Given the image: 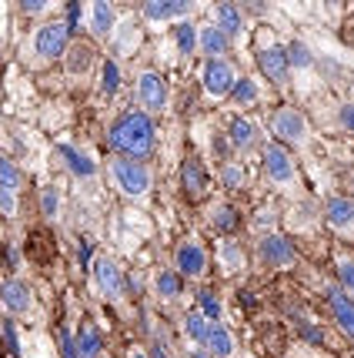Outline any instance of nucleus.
<instances>
[{
    "instance_id": "f257e3e1",
    "label": "nucleus",
    "mask_w": 354,
    "mask_h": 358,
    "mask_svg": "<svg viewBox=\"0 0 354 358\" xmlns=\"http://www.w3.org/2000/svg\"><path fill=\"white\" fill-rule=\"evenodd\" d=\"M110 148L117 151L121 157H131V161H140L154 151L157 144V127H154V117H147L144 110H131L124 114L117 124L110 127Z\"/></svg>"
},
{
    "instance_id": "f03ea898",
    "label": "nucleus",
    "mask_w": 354,
    "mask_h": 358,
    "mask_svg": "<svg viewBox=\"0 0 354 358\" xmlns=\"http://www.w3.org/2000/svg\"><path fill=\"white\" fill-rule=\"evenodd\" d=\"M110 178H114V185L121 187L127 198H144L151 185H154V178L147 171V164L144 161H131V157H114L110 161Z\"/></svg>"
},
{
    "instance_id": "7ed1b4c3",
    "label": "nucleus",
    "mask_w": 354,
    "mask_h": 358,
    "mask_svg": "<svg viewBox=\"0 0 354 358\" xmlns=\"http://www.w3.org/2000/svg\"><path fill=\"white\" fill-rule=\"evenodd\" d=\"M274 34L271 31H261L258 34V47H254V61L258 67L264 71V78L271 80V84H288L291 78V64H288V54H284V47L271 41Z\"/></svg>"
},
{
    "instance_id": "20e7f679",
    "label": "nucleus",
    "mask_w": 354,
    "mask_h": 358,
    "mask_svg": "<svg viewBox=\"0 0 354 358\" xmlns=\"http://www.w3.org/2000/svg\"><path fill=\"white\" fill-rule=\"evenodd\" d=\"M67 41H71L67 24H44L31 41L34 57H37V61H57L64 54V47H67Z\"/></svg>"
},
{
    "instance_id": "39448f33",
    "label": "nucleus",
    "mask_w": 354,
    "mask_h": 358,
    "mask_svg": "<svg viewBox=\"0 0 354 358\" xmlns=\"http://www.w3.org/2000/svg\"><path fill=\"white\" fill-rule=\"evenodd\" d=\"M271 131H274L281 141H288V144H304L311 134L304 114H297V110H291V108H281L271 114Z\"/></svg>"
},
{
    "instance_id": "423d86ee",
    "label": "nucleus",
    "mask_w": 354,
    "mask_h": 358,
    "mask_svg": "<svg viewBox=\"0 0 354 358\" xmlns=\"http://www.w3.org/2000/svg\"><path fill=\"white\" fill-rule=\"evenodd\" d=\"M200 84H204V91L211 94V97H224V94L234 91V84H237V78H234V64L231 61H207L204 64V74H200Z\"/></svg>"
},
{
    "instance_id": "0eeeda50",
    "label": "nucleus",
    "mask_w": 354,
    "mask_h": 358,
    "mask_svg": "<svg viewBox=\"0 0 354 358\" xmlns=\"http://www.w3.org/2000/svg\"><path fill=\"white\" fill-rule=\"evenodd\" d=\"M138 101L144 104V114L147 110H161L168 104V84L157 71H140L138 78Z\"/></svg>"
},
{
    "instance_id": "6e6552de",
    "label": "nucleus",
    "mask_w": 354,
    "mask_h": 358,
    "mask_svg": "<svg viewBox=\"0 0 354 358\" xmlns=\"http://www.w3.org/2000/svg\"><path fill=\"white\" fill-rule=\"evenodd\" d=\"M258 251H261V258L271 268H291L297 262V251H294V245L284 234H264Z\"/></svg>"
},
{
    "instance_id": "1a4fd4ad",
    "label": "nucleus",
    "mask_w": 354,
    "mask_h": 358,
    "mask_svg": "<svg viewBox=\"0 0 354 358\" xmlns=\"http://www.w3.org/2000/svg\"><path fill=\"white\" fill-rule=\"evenodd\" d=\"M264 171L277 185H291L294 181V161L284 144H267L264 148Z\"/></svg>"
},
{
    "instance_id": "9d476101",
    "label": "nucleus",
    "mask_w": 354,
    "mask_h": 358,
    "mask_svg": "<svg viewBox=\"0 0 354 358\" xmlns=\"http://www.w3.org/2000/svg\"><path fill=\"white\" fill-rule=\"evenodd\" d=\"M0 305H3L10 315L31 312V305H34L31 285H24V281H17V278L3 281V288H0Z\"/></svg>"
},
{
    "instance_id": "9b49d317",
    "label": "nucleus",
    "mask_w": 354,
    "mask_h": 358,
    "mask_svg": "<svg viewBox=\"0 0 354 358\" xmlns=\"http://www.w3.org/2000/svg\"><path fill=\"white\" fill-rule=\"evenodd\" d=\"M177 271L187 275V278H200L207 271V251L200 241H184L177 248Z\"/></svg>"
},
{
    "instance_id": "f8f14e48",
    "label": "nucleus",
    "mask_w": 354,
    "mask_h": 358,
    "mask_svg": "<svg viewBox=\"0 0 354 358\" xmlns=\"http://www.w3.org/2000/svg\"><path fill=\"white\" fill-rule=\"evenodd\" d=\"M94 281H97V288H101L108 298L124 295V275L110 258H97V262H94Z\"/></svg>"
},
{
    "instance_id": "ddd939ff",
    "label": "nucleus",
    "mask_w": 354,
    "mask_h": 358,
    "mask_svg": "<svg viewBox=\"0 0 354 358\" xmlns=\"http://www.w3.org/2000/svg\"><path fill=\"white\" fill-rule=\"evenodd\" d=\"M327 298H331V312H334V322H338V328L344 331V335H351L354 338V301L341 288H331L327 292Z\"/></svg>"
},
{
    "instance_id": "4468645a",
    "label": "nucleus",
    "mask_w": 354,
    "mask_h": 358,
    "mask_svg": "<svg viewBox=\"0 0 354 358\" xmlns=\"http://www.w3.org/2000/svg\"><path fill=\"white\" fill-rule=\"evenodd\" d=\"M191 14V3L187 0H151V3H144V17L147 20H174V17H184Z\"/></svg>"
},
{
    "instance_id": "2eb2a0df",
    "label": "nucleus",
    "mask_w": 354,
    "mask_h": 358,
    "mask_svg": "<svg viewBox=\"0 0 354 358\" xmlns=\"http://www.w3.org/2000/svg\"><path fill=\"white\" fill-rule=\"evenodd\" d=\"M228 144L241 148V151L258 148V127H254V121L251 117H234L231 127H228Z\"/></svg>"
},
{
    "instance_id": "dca6fc26",
    "label": "nucleus",
    "mask_w": 354,
    "mask_h": 358,
    "mask_svg": "<svg viewBox=\"0 0 354 358\" xmlns=\"http://www.w3.org/2000/svg\"><path fill=\"white\" fill-rule=\"evenodd\" d=\"M214 17H217L214 27L224 34L228 41H231V37H237V34H241V27H244V20H241V10H237L234 3H217V7H214Z\"/></svg>"
},
{
    "instance_id": "f3484780",
    "label": "nucleus",
    "mask_w": 354,
    "mask_h": 358,
    "mask_svg": "<svg viewBox=\"0 0 354 358\" xmlns=\"http://www.w3.org/2000/svg\"><path fill=\"white\" fill-rule=\"evenodd\" d=\"M114 24H117V14L110 3H91V31L94 37H110L114 34Z\"/></svg>"
},
{
    "instance_id": "a211bd4d",
    "label": "nucleus",
    "mask_w": 354,
    "mask_h": 358,
    "mask_svg": "<svg viewBox=\"0 0 354 358\" xmlns=\"http://www.w3.org/2000/svg\"><path fill=\"white\" fill-rule=\"evenodd\" d=\"M198 44H200V50L211 57V61H221L224 54H228V47H231V41L224 37V34L217 31V27H204V31L198 34Z\"/></svg>"
},
{
    "instance_id": "6ab92c4d",
    "label": "nucleus",
    "mask_w": 354,
    "mask_h": 358,
    "mask_svg": "<svg viewBox=\"0 0 354 358\" xmlns=\"http://www.w3.org/2000/svg\"><path fill=\"white\" fill-rule=\"evenodd\" d=\"M140 41V31L134 20H124V24H117V31H114V41H110V47H114V54L117 57H127L134 47H138Z\"/></svg>"
},
{
    "instance_id": "aec40b11",
    "label": "nucleus",
    "mask_w": 354,
    "mask_h": 358,
    "mask_svg": "<svg viewBox=\"0 0 354 358\" xmlns=\"http://www.w3.org/2000/svg\"><path fill=\"white\" fill-rule=\"evenodd\" d=\"M184 191L191 194V198H200L204 191H207V171H204V164L200 161H184Z\"/></svg>"
},
{
    "instance_id": "412c9836",
    "label": "nucleus",
    "mask_w": 354,
    "mask_h": 358,
    "mask_svg": "<svg viewBox=\"0 0 354 358\" xmlns=\"http://www.w3.org/2000/svg\"><path fill=\"white\" fill-rule=\"evenodd\" d=\"M78 358H97L101 355V348H104V338H101V331H97V325H87L80 328V335H78Z\"/></svg>"
},
{
    "instance_id": "4be33fe9",
    "label": "nucleus",
    "mask_w": 354,
    "mask_h": 358,
    "mask_svg": "<svg viewBox=\"0 0 354 358\" xmlns=\"http://www.w3.org/2000/svg\"><path fill=\"white\" fill-rule=\"evenodd\" d=\"M204 345H207V352H211L214 358H228L234 352V338H231V331H228L224 325L207 328V342Z\"/></svg>"
},
{
    "instance_id": "5701e85b",
    "label": "nucleus",
    "mask_w": 354,
    "mask_h": 358,
    "mask_svg": "<svg viewBox=\"0 0 354 358\" xmlns=\"http://www.w3.org/2000/svg\"><path fill=\"white\" fill-rule=\"evenodd\" d=\"M327 221L334 228H351L354 224V201L351 198H331L327 201Z\"/></svg>"
},
{
    "instance_id": "b1692460",
    "label": "nucleus",
    "mask_w": 354,
    "mask_h": 358,
    "mask_svg": "<svg viewBox=\"0 0 354 358\" xmlns=\"http://www.w3.org/2000/svg\"><path fill=\"white\" fill-rule=\"evenodd\" d=\"M61 157L67 161V168L78 174V178H91L94 174V161L84 151H78L74 144H61Z\"/></svg>"
},
{
    "instance_id": "393cba45",
    "label": "nucleus",
    "mask_w": 354,
    "mask_h": 358,
    "mask_svg": "<svg viewBox=\"0 0 354 358\" xmlns=\"http://www.w3.org/2000/svg\"><path fill=\"white\" fill-rule=\"evenodd\" d=\"M20 181H24L20 168H17V164L7 155H0V191H10V194H17Z\"/></svg>"
},
{
    "instance_id": "a878e982",
    "label": "nucleus",
    "mask_w": 354,
    "mask_h": 358,
    "mask_svg": "<svg viewBox=\"0 0 354 358\" xmlns=\"http://www.w3.org/2000/svg\"><path fill=\"white\" fill-rule=\"evenodd\" d=\"M207 318H204V315L200 312H191L184 318V331H187V338H191V342H198V345H204L207 342Z\"/></svg>"
},
{
    "instance_id": "bb28decb",
    "label": "nucleus",
    "mask_w": 354,
    "mask_h": 358,
    "mask_svg": "<svg viewBox=\"0 0 354 358\" xmlns=\"http://www.w3.org/2000/svg\"><path fill=\"white\" fill-rule=\"evenodd\" d=\"M157 295L161 298L181 295V278H177V271H161V275H157Z\"/></svg>"
},
{
    "instance_id": "cd10ccee",
    "label": "nucleus",
    "mask_w": 354,
    "mask_h": 358,
    "mask_svg": "<svg viewBox=\"0 0 354 358\" xmlns=\"http://www.w3.org/2000/svg\"><path fill=\"white\" fill-rule=\"evenodd\" d=\"M231 97L237 101V104H241V108H247V104H254V101H258V84H254L251 78L237 80V84H234V91H231Z\"/></svg>"
},
{
    "instance_id": "c85d7f7f",
    "label": "nucleus",
    "mask_w": 354,
    "mask_h": 358,
    "mask_svg": "<svg viewBox=\"0 0 354 358\" xmlns=\"http://www.w3.org/2000/svg\"><path fill=\"white\" fill-rule=\"evenodd\" d=\"M284 54H288V64H291V67H311V61H314V57H311V50L301 44V41L288 44L284 47Z\"/></svg>"
},
{
    "instance_id": "c756f323",
    "label": "nucleus",
    "mask_w": 354,
    "mask_h": 358,
    "mask_svg": "<svg viewBox=\"0 0 354 358\" xmlns=\"http://www.w3.org/2000/svg\"><path fill=\"white\" fill-rule=\"evenodd\" d=\"M198 305H200V315L204 318H221V301H217V295L214 292H207V288H200L198 292Z\"/></svg>"
},
{
    "instance_id": "7c9ffc66",
    "label": "nucleus",
    "mask_w": 354,
    "mask_h": 358,
    "mask_svg": "<svg viewBox=\"0 0 354 358\" xmlns=\"http://www.w3.org/2000/svg\"><path fill=\"white\" fill-rule=\"evenodd\" d=\"M214 228L217 231H234L237 228V211H234L231 204H221L214 211Z\"/></svg>"
},
{
    "instance_id": "2f4dec72",
    "label": "nucleus",
    "mask_w": 354,
    "mask_h": 358,
    "mask_svg": "<svg viewBox=\"0 0 354 358\" xmlns=\"http://www.w3.org/2000/svg\"><path fill=\"white\" fill-rule=\"evenodd\" d=\"M174 37H177V50H181V54H191V50L198 47V31H194L191 24H181V27L174 31Z\"/></svg>"
},
{
    "instance_id": "473e14b6",
    "label": "nucleus",
    "mask_w": 354,
    "mask_h": 358,
    "mask_svg": "<svg viewBox=\"0 0 354 358\" xmlns=\"http://www.w3.org/2000/svg\"><path fill=\"white\" fill-rule=\"evenodd\" d=\"M221 181H224V187L237 191V187L244 185V168H241V164H224V171H221Z\"/></svg>"
},
{
    "instance_id": "72a5a7b5",
    "label": "nucleus",
    "mask_w": 354,
    "mask_h": 358,
    "mask_svg": "<svg viewBox=\"0 0 354 358\" xmlns=\"http://www.w3.org/2000/svg\"><path fill=\"white\" fill-rule=\"evenodd\" d=\"M117 87H121V67L108 61L104 64V94H117Z\"/></svg>"
},
{
    "instance_id": "f704fd0d",
    "label": "nucleus",
    "mask_w": 354,
    "mask_h": 358,
    "mask_svg": "<svg viewBox=\"0 0 354 358\" xmlns=\"http://www.w3.org/2000/svg\"><path fill=\"white\" fill-rule=\"evenodd\" d=\"M57 187H44V194H40V208H44V215L47 218H54L57 215Z\"/></svg>"
},
{
    "instance_id": "c9c22d12",
    "label": "nucleus",
    "mask_w": 354,
    "mask_h": 358,
    "mask_svg": "<svg viewBox=\"0 0 354 358\" xmlns=\"http://www.w3.org/2000/svg\"><path fill=\"white\" fill-rule=\"evenodd\" d=\"M338 278H341V285H344L348 292H354V258L338 262Z\"/></svg>"
},
{
    "instance_id": "e433bc0d",
    "label": "nucleus",
    "mask_w": 354,
    "mask_h": 358,
    "mask_svg": "<svg viewBox=\"0 0 354 358\" xmlns=\"http://www.w3.org/2000/svg\"><path fill=\"white\" fill-rule=\"evenodd\" d=\"M57 342H61V355H64V358H78V345H74V335H71L67 328H61Z\"/></svg>"
},
{
    "instance_id": "4c0bfd02",
    "label": "nucleus",
    "mask_w": 354,
    "mask_h": 358,
    "mask_svg": "<svg viewBox=\"0 0 354 358\" xmlns=\"http://www.w3.org/2000/svg\"><path fill=\"white\" fill-rule=\"evenodd\" d=\"M228 262V268H241V255H237V245H221V265Z\"/></svg>"
},
{
    "instance_id": "58836bf2",
    "label": "nucleus",
    "mask_w": 354,
    "mask_h": 358,
    "mask_svg": "<svg viewBox=\"0 0 354 358\" xmlns=\"http://www.w3.org/2000/svg\"><path fill=\"white\" fill-rule=\"evenodd\" d=\"M0 215L14 218V215H17V194H10V191H0Z\"/></svg>"
},
{
    "instance_id": "ea45409f",
    "label": "nucleus",
    "mask_w": 354,
    "mask_h": 358,
    "mask_svg": "<svg viewBox=\"0 0 354 358\" xmlns=\"http://www.w3.org/2000/svg\"><path fill=\"white\" fill-rule=\"evenodd\" d=\"M3 342L10 345V352H14V355H20V342H17V328H14V322H10V318L3 322Z\"/></svg>"
},
{
    "instance_id": "a19ab883",
    "label": "nucleus",
    "mask_w": 354,
    "mask_h": 358,
    "mask_svg": "<svg viewBox=\"0 0 354 358\" xmlns=\"http://www.w3.org/2000/svg\"><path fill=\"white\" fill-rule=\"evenodd\" d=\"M80 3H67V31L74 34V27H78V20H80Z\"/></svg>"
},
{
    "instance_id": "79ce46f5",
    "label": "nucleus",
    "mask_w": 354,
    "mask_h": 358,
    "mask_svg": "<svg viewBox=\"0 0 354 358\" xmlns=\"http://www.w3.org/2000/svg\"><path fill=\"white\" fill-rule=\"evenodd\" d=\"M44 7H47L44 0H37V3H34V0H24V3H20V10H24V14H40Z\"/></svg>"
},
{
    "instance_id": "37998d69",
    "label": "nucleus",
    "mask_w": 354,
    "mask_h": 358,
    "mask_svg": "<svg viewBox=\"0 0 354 358\" xmlns=\"http://www.w3.org/2000/svg\"><path fill=\"white\" fill-rule=\"evenodd\" d=\"M341 121H344V124H348V127L354 131V104H351V108H344V110H341Z\"/></svg>"
},
{
    "instance_id": "c03bdc74",
    "label": "nucleus",
    "mask_w": 354,
    "mask_h": 358,
    "mask_svg": "<svg viewBox=\"0 0 354 358\" xmlns=\"http://www.w3.org/2000/svg\"><path fill=\"white\" fill-rule=\"evenodd\" d=\"M304 335H308V342H314V345H321L324 338H321V331L318 328H304Z\"/></svg>"
},
{
    "instance_id": "a18cd8bd",
    "label": "nucleus",
    "mask_w": 354,
    "mask_h": 358,
    "mask_svg": "<svg viewBox=\"0 0 354 358\" xmlns=\"http://www.w3.org/2000/svg\"><path fill=\"white\" fill-rule=\"evenodd\" d=\"M228 148H231V144H228L224 138H214V151H217V155H228Z\"/></svg>"
},
{
    "instance_id": "49530a36",
    "label": "nucleus",
    "mask_w": 354,
    "mask_h": 358,
    "mask_svg": "<svg viewBox=\"0 0 354 358\" xmlns=\"http://www.w3.org/2000/svg\"><path fill=\"white\" fill-rule=\"evenodd\" d=\"M151 358H170V355H168V348H161V345H157L154 352H151Z\"/></svg>"
},
{
    "instance_id": "de8ad7c7",
    "label": "nucleus",
    "mask_w": 354,
    "mask_h": 358,
    "mask_svg": "<svg viewBox=\"0 0 354 358\" xmlns=\"http://www.w3.org/2000/svg\"><path fill=\"white\" fill-rule=\"evenodd\" d=\"M7 265H10V268L17 265V251L14 248H7Z\"/></svg>"
},
{
    "instance_id": "09e8293b",
    "label": "nucleus",
    "mask_w": 354,
    "mask_h": 358,
    "mask_svg": "<svg viewBox=\"0 0 354 358\" xmlns=\"http://www.w3.org/2000/svg\"><path fill=\"white\" fill-rule=\"evenodd\" d=\"M194 358H207V355H204V352H194Z\"/></svg>"
},
{
    "instance_id": "8fccbe9b",
    "label": "nucleus",
    "mask_w": 354,
    "mask_h": 358,
    "mask_svg": "<svg viewBox=\"0 0 354 358\" xmlns=\"http://www.w3.org/2000/svg\"><path fill=\"white\" fill-rule=\"evenodd\" d=\"M131 358H144V355H140V352H134V355H131Z\"/></svg>"
}]
</instances>
